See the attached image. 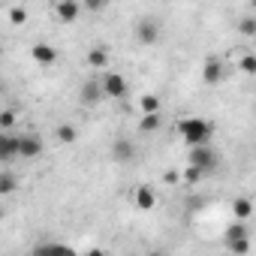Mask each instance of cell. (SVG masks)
Returning a JSON list of instances; mask_svg holds the SVG:
<instances>
[{
	"mask_svg": "<svg viewBox=\"0 0 256 256\" xmlns=\"http://www.w3.org/2000/svg\"><path fill=\"white\" fill-rule=\"evenodd\" d=\"M178 133H181V139H184L190 148H199V145H208V142H211L214 126H211V120H205V118H184V120L178 124Z\"/></svg>",
	"mask_w": 256,
	"mask_h": 256,
	"instance_id": "6da1fadb",
	"label": "cell"
},
{
	"mask_svg": "<svg viewBox=\"0 0 256 256\" xmlns=\"http://www.w3.org/2000/svg\"><path fill=\"white\" fill-rule=\"evenodd\" d=\"M223 241H226V247H229L232 256H247V253H250V229H247L244 223H232V226L226 229Z\"/></svg>",
	"mask_w": 256,
	"mask_h": 256,
	"instance_id": "7a4b0ae2",
	"label": "cell"
},
{
	"mask_svg": "<svg viewBox=\"0 0 256 256\" xmlns=\"http://www.w3.org/2000/svg\"><path fill=\"white\" fill-rule=\"evenodd\" d=\"M190 169H196V172H202V175H208V172H214L217 169V163H220V157H217V151L211 148V145H199V148H190Z\"/></svg>",
	"mask_w": 256,
	"mask_h": 256,
	"instance_id": "3957f363",
	"label": "cell"
},
{
	"mask_svg": "<svg viewBox=\"0 0 256 256\" xmlns=\"http://www.w3.org/2000/svg\"><path fill=\"white\" fill-rule=\"evenodd\" d=\"M133 36H136V42H142V46H154V42L160 40V22H157V18H142V22L136 24Z\"/></svg>",
	"mask_w": 256,
	"mask_h": 256,
	"instance_id": "277c9868",
	"label": "cell"
},
{
	"mask_svg": "<svg viewBox=\"0 0 256 256\" xmlns=\"http://www.w3.org/2000/svg\"><path fill=\"white\" fill-rule=\"evenodd\" d=\"M100 88H102V96H112V100L126 96V78L120 72H106L102 82H100Z\"/></svg>",
	"mask_w": 256,
	"mask_h": 256,
	"instance_id": "5b68a950",
	"label": "cell"
},
{
	"mask_svg": "<svg viewBox=\"0 0 256 256\" xmlns=\"http://www.w3.org/2000/svg\"><path fill=\"white\" fill-rule=\"evenodd\" d=\"M133 205H136L139 211H154V208H157V190L148 187V184L136 187V190H133Z\"/></svg>",
	"mask_w": 256,
	"mask_h": 256,
	"instance_id": "8992f818",
	"label": "cell"
},
{
	"mask_svg": "<svg viewBox=\"0 0 256 256\" xmlns=\"http://www.w3.org/2000/svg\"><path fill=\"white\" fill-rule=\"evenodd\" d=\"M30 256H76V250L70 244H58V241H42L30 250Z\"/></svg>",
	"mask_w": 256,
	"mask_h": 256,
	"instance_id": "52a82bcc",
	"label": "cell"
},
{
	"mask_svg": "<svg viewBox=\"0 0 256 256\" xmlns=\"http://www.w3.org/2000/svg\"><path fill=\"white\" fill-rule=\"evenodd\" d=\"M112 160H114V163H130V160H136V145H133L130 139L112 142Z\"/></svg>",
	"mask_w": 256,
	"mask_h": 256,
	"instance_id": "ba28073f",
	"label": "cell"
},
{
	"mask_svg": "<svg viewBox=\"0 0 256 256\" xmlns=\"http://www.w3.org/2000/svg\"><path fill=\"white\" fill-rule=\"evenodd\" d=\"M223 76H226V64L220 58H208L205 66H202V78L208 84H217V82H223Z\"/></svg>",
	"mask_w": 256,
	"mask_h": 256,
	"instance_id": "9c48e42d",
	"label": "cell"
},
{
	"mask_svg": "<svg viewBox=\"0 0 256 256\" xmlns=\"http://www.w3.org/2000/svg\"><path fill=\"white\" fill-rule=\"evenodd\" d=\"M42 154V139L40 136H18V157L34 160Z\"/></svg>",
	"mask_w": 256,
	"mask_h": 256,
	"instance_id": "30bf717a",
	"label": "cell"
},
{
	"mask_svg": "<svg viewBox=\"0 0 256 256\" xmlns=\"http://www.w3.org/2000/svg\"><path fill=\"white\" fill-rule=\"evenodd\" d=\"M30 58H34L40 66H52V64L58 60V48L48 46V42H36V46L30 48Z\"/></svg>",
	"mask_w": 256,
	"mask_h": 256,
	"instance_id": "8fae6325",
	"label": "cell"
},
{
	"mask_svg": "<svg viewBox=\"0 0 256 256\" xmlns=\"http://www.w3.org/2000/svg\"><path fill=\"white\" fill-rule=\"evenodd\" d=\"M18 157V136L16 133H0V160L10 163Z\"/></svg>",
	"mask_w": 256,
	"mask_h": 256,
	"instance_id": "7c38bea8",
	"label": "cell"
},
{
	"mask_svg": "<svg viewBox=\"0 0 256 256\" xmlns=\"http://www.w3.org/2000/svg\"><path fill=\"white\" fill-rule=\"evenodd\" d=\"M108 64H112V58H108V48L106 46L88 48V66L90 70H108Z\"/></svg>",
	"mask_w": 256,
	"mask_h": 256,
	"instance_id": "4fadbf2b",
	"label": "cell"
},
{
	"mask_svg": "<svg viewBox=\"0 0 256 256\" xmlns=\"http://www.w3.org/2000/svg\"><path fill=\"white\" fill-rule=\"evenodd\" d=\"M54 12H58V18H60L64 24H72V22L82 16V6L76 4V0H60V4L54 6Z\"/></svg>",
	"mask_w": 256,
	"mask_h": 256,
	"instance_id": "5bb4252c",
	"label": "cell"
},
{
	"mask_svg": "<svg viewBox=\"0 0 256 256\" xmlns=\"http://www.w3.org/2000/svg\"><path fill=\"white\" fill-rule=\"evenodd\" d=\"M78 100L84 102V106H96L100 100H102V88H100V82H84L82 84V90H78Z\"/></svg>",
	"mask_w": 256,
	"mask_h": 256,
	"instance_id": "9a60e30c",
	"label": "cell"
},
{
	"mask_svg": "<svg viewBox=\"0 0 256 256\" xmlns=\"http://www.w3.org/2000/svg\"><path fill=\"white\" fill-rule=\"evenodd\" d=\"M232 217H235V223H247V220L253 217V202H250L247 196H238V199L232 202Z\"/></svg>",
	"mask_w": 256,
	"mask_h": 256,
	"instance_id": "2e32d148",
	"label": "cell"
},
{
	"mask_svg": "<svg viewBox=\"0 0 256 256\" xmlns=\"http://www.w3.org/2000/svg\"><path fill=\"white\" fill-rule=\"evenodd\" d=\"M139 108H142V114H157V112H163L157 94H145V96L139 100Z\"/></svg>",
	"mask_w": 256,
	"mask_h": 256,
	"instance_id": "e0dca14e",
	"label": "cell"
},
{
	"mask_svg": "<svg viewBox=\"0 0 256 256\" xmlns=\"http://www.w3.org/2000/svg\"><path fill=\"white\" fill-rule=\"evenodd\" d=\"M18 190V178L12 172H0V196H12Z\"/></svg>",
	"mask_w": 256,
	"mask_h": 256,
	"instance_id": "ac0fdd59",
	"label": "cell"
},
{
	"mask_svg": "<svg viewBox=\"0 0 256 256\" xmlns=\"http://www.w3.org/2000/svg\"><path fill=\"white\" fill-rule=\"evenodd\" d=\"M160 124H163V112H157V114H142L139 130H142V133H154V130H160Z\"/></svg>",
	"mask_w": 256,
	"mask_h": 256,
	"instance_id": "d6986e66",
	"label": "cell"
},
{
	"mask_svg": "<svg viewBox=\"0 0 256 256\" xmlns=\"http://www.w3.org/2000/svg\"><path fill=\"white\" fill-rule=\"evenodd\" d=\"M76 139H78V133H76V126H72V124H60V126H58V142H64V145H76Z\"/></svg>",
	"mask_w": 256,
	"mask_h": 256,
	"instance_id": "ffe728a7",
	"label": "cell"
},
{
	"mask_svg": "<svg viewBox=\"0 0 256 256\" xmlns=\"http://www.w3.org/2000/svg\"><path fill=\"white\" fill-rule=\"evenodd\" d=\"M16 120H18V114H16L12 108L0 112V133H12V130H16Z\"/></svg>",
	"mask_w": 256,
	"mask_h": 256,
	"instance_id": "44dd1931",
	"label": "cell"
},
{
	"mask_svg": "<svg viewBox=\"0 0 256 256\" xmlns=\"http://www.w3.org/2000/svg\"><path fill=\"white\" fill-rule=\"evenodd\" d=\"M238 30H241L244 36H256V18H250V16L241 18V22H238Z\"/></svg>",
	"mask_w": 256,
	"mask_h": 256,
	"instance_id": "7402d4cb",
	"label": "cell"
},
{
	"mask_svg": "<svg viewBox=\"0 0 256 256\" xmlns=\"http://www.w3.org/2000/svg\"><path fill=\"white\" fill-rule=\"evenodd\" d=\"M10 22H12V24H24V22H28V10H24V6H12V10H10Z\"/></svg>",
	"mask_w": 256,
	"mask_h": 256,
	"instance_id": "603a6c76",
	"label": "cell"
},
{
	"mask_svg": "<svg viewBox=\"0 0 256 256\" xmlns=\"http://www.w3.org/2000/svg\"><path fill=\"white\" fill-rule=\"evenodd\" d=\"M241 72H244V76H253V72H256V58H253V54H244V58H241Z\"/></svg>",
	"mask_w": 256,
	"mask_h": 256,
	"instance_id": "cb8c5ba5",
	"label": "cell"
},
{
	"mask_svg": "<svg viewBox=\"0 0 256 256\" xmlns=\"http://www.w3.org/2000/svg\"><path fill=\"white\" fill-rule=\"evenodd\" d=\"M184 178H187L190 184H196V181L202 178V172H196V169H187V172H184Z\"/></svg>",
	"mask_w": 256,
	"mask_h": 256,
	"instance_id": "d4e9b609",
	"label": "cell"
},
{
	"mask_svg": "<svg viewBox=\"0 0 256 256\" xmlns=\"http://www.w3.org/2000/svg\"><path fill=\"white\" fill-rule=\"evenodd\" d=\"M84 256H106V250H100V247H90V250H88Z\"/></svg>",
	"mask_w": 256,
	"mask_h": 256,
	"instance_id": "484cf974",
	"label": "cell"
},
{
	"mask_svg": "<svg viewBox=\"0 0 256 256\" xmlns=\"http://www.w3.org/2000/svg\"><path fill=\"white\" fill-rule=\"evenodd\" d=\"M88 10H94V12H96V10H102V0H90V4H88Z\"/></svg>",
	"mask_w": 256,
	"mask_h": 256,
	"instance_id": "4316f807",
	"label": "cell"
},
{
	"mask_svg": "<svg viewBox=\"0 0 256 256\" xmlns=\"http://www.w3.org/2000/svg\"><path fill=\"white\" fill-rule=\"evenodd\" d=\"M145 256H166V250H157V247H154V250H148Z\"/></svg>",
	"mask_w": 256,
	"mask_h": 256,
	"instance_id": "83f0119b",
	"label": "cell"
},
{
	"mask_svg": "<svg viewBox=\"0 0 256 256\" xmlns=\"http://www.w3.org/2000/svg\"><path fill=\"white\" fill-rule=\"evenodd\" d=\"M0 220H4V208H0Z\"/></svg>",
	"mask_w": 256,
	"mask_h": 256,
	"instance_id": "f1b7e54d",
	"label": "cell"
},
{
	"mask_svg": "<svg viewBox=\"0 0 256 256\" xmlns=\"http://www.w3.org/2000/svg\"><path fill=\"white\" fill-rule=\"evenodd\" d=\"M0 90H4V82H0Z\"/></svg>",
	"mask_w": 256,
	"mask_h": 256,
	"instance_id": "f546056e",
	"label": "cell"
}]
</instances>
